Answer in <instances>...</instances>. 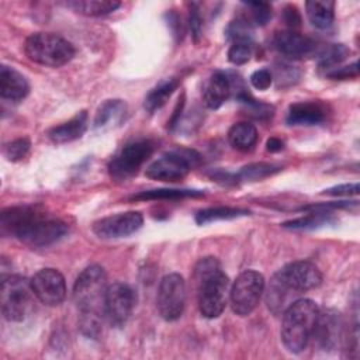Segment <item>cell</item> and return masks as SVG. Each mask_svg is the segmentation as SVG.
I'll return each mask as SVG.
<instances>
[{"label": "cell", "instance_id": "cell-22", "mask_svg": "<svg viewBox=\"0 0 360 360\" xmlns=\"http://www.w3.org/2000/svg\"><path fill=\"white\" fill-rule=\"evenodd\" d=\"M127 111V105L122 100H107L104 101L94 118V127L97 129H110L115 125H120L124 120Z\"/></svg>", "mask_w": 360, "mask_h": 360}, {"label": "cell", "instance_id": "cell-1", "mask_svg": "<svg viewBox=\"0 0 360 360\" xmlns=\"http://www.w3.org/2000/svg\"><path fill=\"white\" fill-rule=\"evenodd\" d=\"M3 235H11L31 248H48L68 233V225L35 207H10L0 214Z\"/></svg>", "mask_w": 360, "mask_h": 360}, {"label": "cell", "instance_id": "cell-6", "mask_svg": "<svg viewBox=\"0 0 360 360\" xmlns=\"http://www.w3.org/2000/svg\"><path fill=\"white\" fill-rule=\"evenodd\" d=\"M34 291L31 281L25 277L10 274L1 280L0 305L3 316L10 322H20L27 318L32 309Z\"/></svg>", "mask_w": 360, "mask_h": 360}, {"label": "cell", "instance_id": "cell-30", "mask_svg": "<svg viewBox=\"0 0 360 360\" xmlns=\"http://www.w3.org/2000/svg\"><path fill=\"white\" fill-rule=\"evenodd\" d=\"M281 167L273 163H252L245 167L236 174V179L240 180H262L264 177H269L277 172H280Z\"/></svg>", "mask_w": 360, "mask_h": 360}, {"label": "cell", "instance_id": "cell-19", "mask_svg": "<svg viewBox=\"0 0 360 360\" xmlns=\"http://www.w3.org/2000/svg\"><path fill=\"white\" fill-rule=\"evenodd\" d=\"M229 94H231L229 77L224 72H215L211 75V77L208 79L204 87V91H202L204 104L211 110H217L225 103Z\"/></svg>", "mask_w": 360, "mask_h": 360}, {"label": "cell", "instance_id": "cell-11", "mask_svg": "<svg viewBox=\"0 0 360 360\" xmlns=\"http://www.w3.org/2000/svg\"><path fill=\"white\" fill-rule=\"evenodd\" d=\"M136 304L134 290L124 283H114L107 287L104 316L111 326L120 328L127 323Z\"/></svg>", "mask_w": 360, "mask_h": 360}, {"label": "cell", "instance_id": "cell-21", "mask_svg": "<svg viewBox=\"0 0 360 360\" xmlns=\"http://www.w3.org/2000/svg\"><path fill=\"white\" fill-rule=\"evenodd\" d=\"M297 294L292 292L280 278L277 274L273 276L270 280L267 292H266V304L269 309L274 315H280L285 311V308L295 301Z\"/></svg>", "mask_w": 360, "mask_h": 360}, {"label": "cell", "instance_id": "cell-35", "mask_svg": "<svg viewBox=\"0 0 360 360\" xmlns=\"http://www.w3.org/2000/svg\"><path fill=\"white\" fill-rule=\"evenodd\" d=\"M250 83L257 90H266L273 83V75L270 73L269 69H259L252 73Z\"/></svg>", "mask_w": 360, "mask_h": 360}, {"label": "cell", "instance_id": "cell-38", "mask_svg": "<svg viewBox=\"0 0 360 360\" xmlns=\"http://www.w3.org/2000/svg\"><path fill=\"white\" fill-rule=\"evenodd\" d=\"M323 194L326 195H356L359 194V184L353 183V184H340V186H335L330 187L328 190L323 191Z\"/></svg>", "mask_w": 360, "mask_h": 360}, {"label": "cell", "instance_id": "cell-13", "mask_svg": "<svg viewBox=\"0 0 360 360\" xmlns=\"http://www.w3.org/2000/svg\"><path fill=\"white\" fill-rule=\"evenodd\" d=\"M30 281L35 298L45 305H59L66 297L65 277L56 269H41Z\"/></svg>", "mask_w": 360, "mask_h": 360}, {"label": "cell", "instance_id": "cell-40", "mask_svg": "<svg viewBox=\"0 0 360 360\" xmlns=\"http://www.w3.org/2000/svg\"><path fill=\"white\" fill-rule=\"evenodd\" d=\"M283 148H284V143H283L281 139L274 138V136L270 138V139H267L266 149H267L269 152H280Z\"/></svg>", "mask_w": 360, "mask_h": 360}, {"label": "cell", "instance_id": "cell-27", "mask_svg": "<svg viewBox=\"0 0 360 360\" xmlns=\"http://www.w3.org/2000/svg\"><path fill=\"white\" fill-rule=\"evenodd\" d=\"M202 191L198 190H180V188H156L141 191L131 197L134 201H149V200H181L187 197H201Z\"/></svg>", "mask_w": 360, "mask_h": 360}, {"label": "cell", "instance_id": "cell-23", "mask_svg": "<svg viewBox=\"0 0 360 360\" xmlns=\"http://www.w3.org/2000/svg\"><path fill=\"white\" fill-rule=\"evenodd\" d=\"M305 10L309 22L319 28L326 30L332 25L335 18V3L330 0H314L305 3Z\"/></svg>", "mask_w": 360, "mask_h": 360}, {"label": "cell", "instance_id": "cell-14", "mask_svg": "<svg viewBox=\"0 0 360 360\" xmlns=\"http://www.w3.org/2000/svg\"><path fill=\"white\" fill-rule=\"evenodd\" d=\"M345 336V323L342 315L335 309H323L318 312L312 336L316 345L325 352L338 349Z\"/></svg>", "mask_w": 360, "mask_h": 360}, {"label": "cell", "instance_id": "cell-17", "mask_svg": "<svg viewBox=\"0 0 360 360\" xmlns=\"http://www.w3.org/2000/svg\"><path fill=\"white\" fill-rule=\"evenodd\" d=\"M30 86L27 79L13 68L3 65L0 68V96L4 100L21 101L27 97Z\"/></svg>", "mask_w": 360, "mask_h": 360}, {"label": "cell", "instance_id": "cell-5", "mask_svg": "<svg viewBox=\"0 0 360 360\" xmlns=\"http://www.w3.org/2000/svg\"><path fill=\"white\" fill-rule=\"evenodd\" d=\"M24 51L30 60L51 68H59L75 56L73 45L52 32L31 34L25 41Z\"/></svg>", "mask_w": 360, "mask_h": 360}, {"label": "cell", "instance_id": "cell-32", "mask_svg": "<svg viewBox=\"0 0 360 360\" xmlns=\"http://www.w3.org/2000/svg\"><path fill=\"white\" fill-rule=\"evenodd\" d=\"M349 53L347 48L343 46V45H330L329 48L323 49L319 52V66L321 68H325V69H329L335 65H339L345 58L346 55Z\"/></svg>", "mask_w": 360, "mask_h": 360}, {"label": "cell", "instance_id": "cell-15", "mask_svg": "<svg viewBox=\"0 0 360 360\" xmlns=\"http://www.w3.org/2000/svg\"><path fill=\"white\" fill-rule=\"evenodd\" d=\"M143 224V218L136 211L121 212L101 218L93 224V232L101 239H118L135 233Z\"/></svg>", "mask_w": 360, "mask_h": 360}, {"label": "cell", "instance_id": "cell-34", "mask_svg": "<svg viewBox=\"0 0 360 360\" xmlns=\"http://www.w3.org/2000/svg\"><path fill=\"white\" fill-rule=\"evenodd\" d=\"M30 141L27 138H18L13 142H8L6 146H4V156L8 159V160H20L22 159L28 150H30Z\"/></svg>", "mask_w": 360, "mask_h": 360}, {"label": "cell", "instance_id": "cell-37", "mask_svg": "<svg viewBox=\"0 0 360 360\" xmlns=\"http://www.w3.org/2000/svg\"><path fill=\"white\" fill-rule=\"evenodd\" d=\"M190 30L194 37V41L197 42L202 32V18L200 15V10L197 4H191V8H190Z\"/></svg>", "mask_w": 360, "mask_h": 360}, {"label": "cell", "instance_id": "cell-7", "mask_svg": "<svg viewBox=\"0 0 360 360\" xmlns=\"http://www.w3.org/2000/svg\"><path fill=\"white\" fill-rule=\"evenodd\" d=\"M200 162V155L190 149H174L152 162L145 174L159 181H177L184 179L188 172Z\"/></svg>", "mask_w": 360, "mask_h": 360}, {"label": "cell", "instance_id": "cell-24", "mask_svg": "<svg viewBox=\"0 0 360 360\" xmlns=\"http://www.w3.org/2000/svg\"><path fill=\"white\" fill-rule=\"evenodd\" d=\"M228 141L238 150H250L257 142V129L250 122H236L229 128Z\"/></svg>", "mask_w": 360, "mask_h": 360}, {"label": "cell", "instance_id": "cell-4", "mask_svg": "<svg viewBox=\"0 0 360 360\" xmlns=\"http://www.w3.org/2000/svg\"><path fill=\"white\" fill-rule=\"evenodd\" d=\"M318 305L308 298H298L283 312L281 340L291 353H301L311 336L318 316Z\"/></svg>", "mask_w": 360, "mask_h": 360}, {"label": "cell", "instance_id": "cell-8", "mask_svg": "<svg viewBox=\"0 0 360 360\" xmlns=\"http://www.w3.org/2000/svg\"><path fill=\"white\" fill-rule=\"evenodd\" d=\"M264 292V278L259 271L246 270L240 273L229 290V304L239 316L250 315L260 302Z\"/></svg>", "mask_w": 360, "mask_h": 360}, {"label": "cell", "instance_id": "cell-2", "mask_svg": "<svg viewBox=\"0 0 360 360\" xmlns=\"http://www.w3.org/2000/svg\"><path fill=\"white\" fill-rule=\"evenodd\" d=\"M107 287L105 271L97 264L86 267L73 285V300L80 312L79 328L83 335L93 339L101 332Z\"/></svg>", "mask_w": 360, "mask_h": 360}, {"label": "cell", "instance_id": "cell-26", "mask_svg": "<svg viewBox=\"0 0 360 360\" xmlns=\"http://www.w3.org/2000/svg\"><path fill=\"white\" fill-rule=\"evenodd\" d=\"M177 86H179V80L176 77H170V79L160 82L145 97V108L149 112H153L155 110L160 108L169 100V97L173 94V91L177 89Z\"/></svg>", "mask_w": 360, "mask_h": 360}, {"label": "cell", "instance_id": "cell-9", "mask_svg": "<svg viewBox=\"0 0 360 360\" xmlns=\"http://www.w3.org/2000/svg\"><path fill=\"white\" fill-rule=\"evenodd\" d=\"M155 143L141 139L127 143L110 162L108 172L115 180H127L138 173L142 165L152 156Z\"/></svg>", "mask_w": 360, "mask_h": 360}, {"label": "cell", "instance_id": "cell-28", "mask_svg": "<svg viewBox=\"0 0 360 360\" xmlns=\"http://www.w3.org/2000/svg\"><path fill=\"white\" fill-rule=\"evenodd\" d=\"M250 212L248 210L242 208H233V207H214V208H205L197 212L195 222L200 225H205L214 221H224V219H233L239 217L249 215Z\"/></svg>", "mask_w": 360, "mask_h": 360}, {"label": "cell", "instance_id": "cell-33", "mask_svg": "<svg viewBox=\"0 0 360 360\" xmlns=\"http://www.w3.org/2000/svg\"><path fill=\"white\" fill-rule=\"evenodd\" d=\"M252 51V41H233L228 51V59L233 65H243L250 59Z\"/></svg>", "mask_w": 360, "mask_h": 360}, {"label": "cell", "instance_id": "cell-3", "mask_svg": "<svg viewBox=\"0 0 360 360\" xmlns=\"http://www.w3.org/2000/svg\"><path fill=\"white\" fill-rule=\"evenodd\" d=\"M194 281L201 315L208 319L218 318L225 309L231 290L219 260L212 256L201 259L194 267Z\"/></svg>", "mask_w": 360, "mask_h": 360}, {"label": "cell", "instance_id": "cell-18", "mask_svg": "<svg viewBox=\"0 0 360 360\" xmlns=\"http://www.w3.org/2000/svg\"><path fill=\"white\" fill-rule=\"evenodd\" d=\"M326 118V108L318 101H301L290 105L287 122L290 125H316Z\"/></svg>", "mask_w": 360, "mask_h": 360}, {"label": "cell", "instance_id": "cell-16", "mask_svg": "<svg viewBox=\"0 0 360 360\" xmlns=\"http://www.w3.org/2000/svg\"><path fill=\"white\" fill-rule=\"evenodd\" d=\"M273 42L280 53L292 59H305L314 55H319L321 52L315 39L292 30L277 32Z\"/></svg>", "mask_w": 360, "mask_h": 360}, {"label": "cell", "instance_id": "cell-39", "mask_svg": "<svg viewBox=\"0 0 360 360\" xmlns=\"http://www.w3.org/2000/svg\"><path fill=\"white\" fill-rule=\"evenodd\" d=\"M283 17H284L285 24L290 28H297V27L301 25V15H300V13H298L295 6H287L283 10Z\"/></svg>", "mask_w": 360, "mask_h": 360}, {"label": "cell", "instance_id": "cell-36", "mask_svg": "<svg viewBox=\"0 0 360 360\" xmlns=\"http://www.w3.org/2000/svg\"><path fill=\"white\" fill-rule=\"evenodd\" d=\"M328 77L333 79V80H345V79H352V77H357L359 76V63L353 62L349 66H343V68H335L333 70L326 73Z\"/></svg>", "mask_w": 360, "mask_h": 360}, {"label": "cell", "instance_id": "cell-25", "mask_svg": "<svg viewBox=\"0 0 360 360\" xmlns=\"http://www.w3.org/2000/svg\"><path fill=\"white\" fill-rule=\"evenodd\" d=\"M68 7L73 8L76 13L89 15V17H98L105 15L115 11L121 3L111 1V0H73L66 3Z\"/></svg>", "mask_w": 360, "mask_h": 360}, {"label": "cell", "instance_id": "cell-12", "mask_svg": "<svg viewBox=\"0 0 360 360\" xmlns=\"http://www.w3.org/2000/svg\"><path fill=\"white\" fill-rule=\"evenodd\" d=\"M276 274L297 295L314 290L322 283V274L319 269L314 263L307 260L288 263Z\"/></svg>", "mask_w": 360, "mask_h": 360}, {"label": "cell", "instance_id": "cell-20", "mask_svg": "<svg viewBox=\"0 0 360 360\" xmlns=\"http://www.w3.org/2000/svg\"><path fill=\"white\" fill-rule=\"evenodd\" d=\"M87 122H89L87 112L80 111L73 118H70L69 121L51 128L48 131V136L55 143L72 142V141L80 138L86 132Z\"/></svg>", "mask_w": 360, "mask_h": 360}, {"label": "cell", "instance_id": "cell-31", "mask_svg": "<svg viewBox=\"0 0 360 360\" xmlns=\"http://www.w3.org/2000/svg\"><path fill=\"white\" fill-rule=\"evenodd\" d=\"M249 10V20L256 25H266L271 18V6L264 1H250L245 3Z\"/></svg>", "mask_w": 360, "mask_h": 360}, {"label": "cell", "instance_id": "cell-10", "mask_svg": "<svg viewBox=\"0 0 360 360\" xmlns=\"http://www.w3.org/2000/svg\"><path fill=\"white\" fill-rule=\"evenodd\" d=\"M156 305L165 321H176L186 307V283L177 273L166 274L159 284Z\"/></svg>", "mask_w": 360, "mask_h": 360}, {"label": "cell", "instance_id": "cell-29", "mask_svg": "<svg viewBox=\"0 0 360 360\" xmlns=\"http://www.w3.org/2000/svg\"><path fill=\"white\" fill-rule=\"evenodd\" d=\"M332 221H333V217L328 211H311L305 217L284 222L283 226L290 228V229H314V228L326 225Z\"/></svg>", "mask_w": 360, "mask_h": 360}]
</instances>
